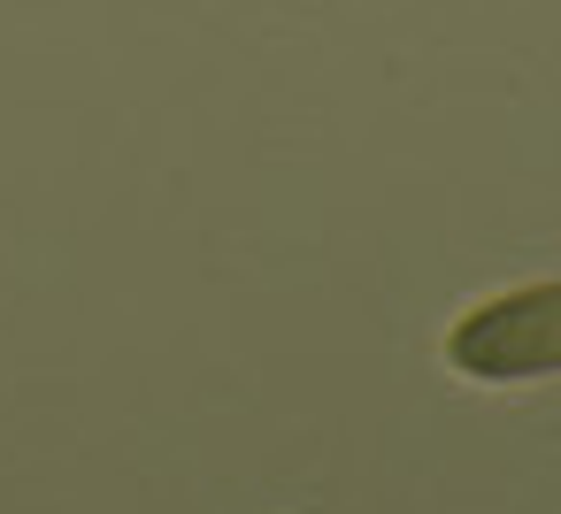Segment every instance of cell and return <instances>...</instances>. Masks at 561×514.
<instances>
[{
    "mask_svg": "<svg viewBox=\"0 0 561 514\" xmlns=\"http://www.w3.org/2000/svg\"><path fill=\"white\" fill-rule=\"evenodd\" d=\"M446 361L469 384H530V376H561V277L553 284H515L477 300L454 330H446Z\"/></svg>",
    "mask_w": 561,
    "mask_h": 514,
    "instance_id": "1",
    "label": "cell"
}]
</instances>
